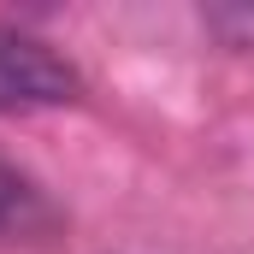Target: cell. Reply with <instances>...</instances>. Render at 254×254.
Here are the masks:
<instances>
[{
    "instance_id": "3957f363",
    "label": "cell",
    "mask_w": 254,
    "mask_h": 254,
    "mask_svg": "<svg viewBox=\"0 0 254 254\" xmlns=\"http://www.w3.org/2000/svg\"><path fill=\"white\" fill-rule=\"evenodd\" d=\"M207 30H219V36H225V48H254V12L213 6V12H207Z\"/></svg>"
},
{
    "instance_id": "6da1fadb",
    "label": "cell",
    "mask_w": 254,
    "mask_h": 254,
    "mask_svg": "<svg viewBox=\"0 0 254 254\" xmlns=\"http://www.w3.org/2000/svg\"><path fill=\"white\" fill-rule=\"evenodd\" d=\"M77 95H83V77H77V65L65 54H54L48 42L0 24V113L65 107Z\"/></svg>"
},
{
    "instance_id": "7a4b0ae2",
    "label": "cell",
    "mask_w": 254,
    "mask_h": 254,
    "mask_svg": "<svg viewBox=\"0 0 254 254\" xmlns=\"http://www.w3.org/2000/svg\"><path fill=\"white\" fill-rule=\"evenodd\" d=\"M48 195L36 190L30 178H18L12 166H0V249L6 243H24V237H42L48 231Z\"/></svg>"
}]
</instances>
